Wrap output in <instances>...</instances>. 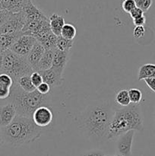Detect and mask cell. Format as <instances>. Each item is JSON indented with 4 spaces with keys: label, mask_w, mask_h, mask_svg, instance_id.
<instances>
[{
    "label": "cell",
    "mask_w": 155,
    "mask_h": 156,
    "mask_svg": "<svg viewBox=\"0 0 155 156\" xmlns=\"http://www.w3.org/2000/svg\"><path fill=\"white\" fill-rule=\"evenodd\" d=\"M50 86L48 84L45 83V82H43L40 85L36 88V91L39 93H40L41 94H43V95H47V94L50 93Z\"/></svg>",
    "instance_id": "obj_32"
},
{
    "label": "cell",
    "mask_w": 155,
    "mask_h": 156,
    "mask_svg": "<svg viewBox=\"0 0 155 156\" xmlns=\"http://www.w3.org/2000/svg\"><path fill=\"white\" fill-rule=\"evenodd\" d=\"M18 85V86L24 90L26 92H32L36 89L34 85H33L30 79V76H24L20 78L16 82Z\"/></svg>",
    "instance_id": "obj_21"
},
{
    "label": "cell",
    "mask_w": 155,
    "mask_h": 156,
    "mask_svg": "<svg viewBox=\"0 0 155 156\" xmlns=\"http://www.w3.org/2000/svg\"><path fill=\"white\" fill-rule=\"evenodd\" d=\"M3 143L2 141V134H1V131H0V146H2V144Z\"/></svg>",
    "instance_id": "obj_38"
},
{
    "label": "cell",
    "mask_w": 155,
    "mask_h": 156,
    "mask_svg": "<svg viewBox=\"0 0 155 156\" xmlns=\"http://www.w3.org/2000/svg\"><path fill=\"white\" fill-rule=\"evenodd\" d=\"M45 50V48L43 47L42 44L37 41L31 49L29 54L27 55V59L33 71H37L38 65Z\"/></svg>",
    "instance_id": "obj_12"
},
{
    "label": "cell",
    "mask_w": 155,
    "mask_h": 156,
    "mask_svg": "<svg viewBox=\"0 0 155 156\" xmlns=\"http://www.w3.org/2000/svg\"><path fill=\"white\" fill-rule=\"evenodd\" d=\"M25 23L26 19L24 12L12 13L7 21L0 27V34H22Z\"/></svg>",
    "instance_id": "obj_6"
},
{
    "label": "cell",
    "mask_w": 155,
    "mask_h": 156,
    "mask_svg": "<svg viewBox=\"0 0 155 156\" xmlns=\"http://www.w3.org/2000/svg\"><path fill=\"white\" fill-rule=\"evenodd\" d=\"M58 37L55 35L53 32L44 37L39 43H40L45 50H54L56 48V41H57Z\"/></svg>",
    "instance_id": "obj_20"
},
{
    "label": "cell",
    "mask_w": 155,
    "mask_h": 156,
    "mask_svg": "<svg viewBox=\"0 0 155 156\" xmlns=\"http://www.w3.org/2000/svg\"><path fill=\"white\" fill-rule=\"evenodd\" d=\"M29 0H2V9L11 13L23 12Z\"/></svg>",
    "instance_id": "obj_15"
},
{
    "label": "cell",
    "mask_w": 155,
    "mask_h": 156,
    "mask_svg": "<svg viewBox=\"0 0 155 156\" xmlns=\"http://www.w3.org/2000/svg\"><path fill=\"white\" fill-rule=\"evenodd\" d=\"M144 12H143L141 9H139V8H138V7H135L133 10L131 11V12L129 13V15H130L131 18L134 20V19H136V18H140V17L143 16V15H144Z\"/></svg>",
    "instance_id": "obj_33"
},
{
    "label": "cell",
    "mask_w": 155,
    "mask_h": 156,
    "mask_svg": "<svg viewBox=\"0 0 155 156\" xmlns=\"http://www.w3.org/2000/svg\"><path fill=\"white\" fill-rule=\"evenodd\" d=\"M30 79H31L32 83H33V85H34L36 88L43 82L42 76H41L40 73L39 72H33V73L30 75Z\"/></svg>",
    "instance_id": "obj_27"
},
{
    "label": "cell",
    "mask_w": 155,
    "mask_h": 156,
    "mask_svg": "<svg viewBox=\"0 0 155 156\" xmlns=\"http://www.w3.org/2000/svg\"><path fill=\"white\" fill-rule=\"evenodd\" d=\"M53 50H46L39 62L37 71H45L53 66Z\"/></svg>",
    "instance_id": "obj_17"
},
{
    "label": "cell",
    "mask_w": 155,
    "mask_h": 156,
    "mask_svg": "<svg viewBox=\"0 0 155 156\" xmlns=\"http://www.w3.org/2000/svg\"><path fill=\"white\" fill-rule=\"evenodd\" d=\"M138 80L155 78V65L151 63L144 64L140 67L138 75Z\"/></svg>",
    "instance_id": "obj_19"
},
{
    "label": "cell",
    "mask_w": 155,
    "mask_h": 156,
    "mask_svg": "<svg viewBox=\"0 0 155 156\" xmlns=\"http://www.w3.org/2000/svg\"><path fill=\"white\" fill-rule=\"evenodd\" d=\"M129 130H144V119L139 105L130 104L114 111L106 139L117 138Z\"/></svg>",
    "instance_id": "obj_3"
},
{
    "label": "cell",
    "mask_w": 155,
    "mask_h": 156,
    "mask_svg": "<svg viewBox=\"0 0 155 156\" xmlns=\"http://www.w3.org/2000/svg\"><path fill=\"white\" fill-rule=\"evenodd\" d=\"M145 33V28L144 26H135L133 30V36L135 39H140L143 37Z\"/></svg>",
    "instance_id": "obj_30"
},
{
    "label": "cell",
    "mask_w": 155,
    "mask_h": 156,
    "mask_svg": "<svg viewBox=\"0 0 155 156\" xmlns=\"http://www.w3.org/2000/svg\"><path fill=\"white\" fill-rule=\"evenodd\" d=\"M33 72L27 57L19 56L10 50L3 52L2 73L9 75L13 79L14 83H16L22 76H30Z\"/></svg>",
    "instance_id": "obj_5"
},
{
    "label": "cell",
    "mask_w": 155,
    "mask_h": 156,
    "mask_svg": "<svg viewBox=\"0 0 155 156\" xmlns=\"http://www.w3.org/2000/svg\"><path fill=\"white\" fill-rule=\"evenodd\" d=\"M9 103L15 105L18 115L32 118L33 112L42 106L49 107L48 96L41 94L36 89L32 92H26L21 89L17 83H14Z\"/></svg>",
    "instance_id": "obj_4"
},
{
    "label": "cell",
    "mask_w": 155,
    "mask_h": 156,
    "mask_svg": "<svg viewBox=\"0 0 155 156\" xmlns=\"http://www.w3.org/2000/svg\"><path fill=\"white\" fill-rule=\"evenodd\" d=\"M135 131L129 130L118 137L116 149L119 155L122 156H132V146Z\"/></svg>",
    "instance_id": "obj_9"
},
{
    "label": "cell",
    "mask_w": 155,
    "mask_h": 156,
    "mask_svg": "<svg viewBox=\"0 0 155 156\" xmlns=\"http://www.w3.org/2000/svg\"><path fill=\"white\" fill-rule=\"evenodd\" d=\"M144 81L145 82L147 86L152 91L155 93V78H153V79H144Z\"/></svg>",
    "instance_id": "obj_34"
},
{
    "label": "cell",
    "mask_w": 155,
    "mask_h": 156,
    "mask_svg": "<svg viewBox=\"0 0 155 156\" xmlns=\"http://www.w3.org/2000/svg\"><path fill=\"white\" fill-rule=\"evenodd\" d=\"M73 44H74V40L73 41L67 40L62 37V36H59L57 37V41H56V49L62 50V51L70 52Z\"/></svg>",
    "instance_id": "obj_24"
},
{
    "label": "cell",
    "mask_w": 155,
    "mask_h": 156,
    "mask_svg": "<svg viewBox=\"0 0 155 156\" xmlns=\"http://www.w3.org/2000/svg\"><path fill=\"white\" fill-rule=\"evenodd\" d=\"M115 102L122 108L129 106L131 104L129 96V90H120L115 95Z\"/></svg>",
    "instance_id": "obj_22"
},
{
    "label": "cell",
    "mask_w": 155,
    "mask_h": 156,
    "mask_svg": "<svg viewBox=\"0 0 155 156\" xmlns=\"http://www.w3.org/2000/svg\"><path fill=\"white\" fill-rule=\"evenodd\" d=\"M105 156H106V155H105ZM112 156H122V155H119V154H118V155H112Z\"/></svg>",
    "instance_id": "obj_40"
},
{
    "label": "cell",
    "mask_w": 155,
    "mask_h": 156,
    "mask_svg": "<svg viewBox=\"0 0 155 156\" xmlns=\"http://www.w3.org/2000/svg\"><path fill=\"white\" fill-rule=\"evenodd\" d=\"M36 42L37 41L34 37L21 34L11 47L10 50L19 56L27 57Z\"/></svg>",
    "instance_id": "obj_7"
},
{
    "label": "cell",
    "mask_w": 155,
    "mask_h": 156,
    "mask_svg": "<svg viewBox=\"0 0 155 156\" xmlns=\"http://www.w3.org/2000/svg\"><path fill=\"white\" fill-rule=\"evenodd\" d=\"M3 52L0 50V74L2 73V60H3Z\"/></svg>",
    "instance_id": "obj_37"
},
{
    "label": "cell",
    "mask_w": 155,
    "mask_h": 156,
    "mask_svg": "<svg viewBox=\"0 0 155 156\" xmlns=\"http://www.w3.org/2000/svg\"><path fill=\"white\" fill-rule=\"evenodd\" d=\"M129 96L131 104L133 105H139L142 100L143 94L140 89L138 88H131L129 90Z\"/></svg>",
    "instance_id": "obj_25"
},
{
    "label": "cell",
    "mask_w": 155,
    "mask_h": 156,
    "mask_svg": "<svg viewBox=\"0 0 155 156\" xmlns=\"http://www.w3.org/2000/svg\"><path fill=\"white\" fill-rule=\"evenodd\" d=\"M18 115L15 105L9 103L0 108V128L10 124Z\"/></svg>",
    "instance_id": "obj_11"
},
{
    "label": "cell",
    "mask_w": 155,
    "mask_h": 156,
    "mask_svg": "<svg viewBox=\"0 0 155 156\" xmlns=\"http://www.w3.org/2000/svg\"><path fill=\"white\" fill-rule=\"evenodd\" d=\"M12 14V13L5 10V9H0V27L7 21V20L9 19Z\"/></svg>",
    "instance_id": "obj_31"
},
{
    "label": "cell",
    "mask_w": 155,
    "mask_h": 156,
    "mask_svg": "<svg viewBox=\"0 0 155 156\" xmlns=\"http://www.w3.org/2000/svg\"><path fill=\"white\" fill-rule=\"evenodd\" d=\"M113 114L108 103L93 104L87 107L81 114L79 126L90 138L101 140L107 136Z\"/></svg>",
    "instance_id": "obj_1"
},
{
    "label": "cell",
    "mask_w": 155,
    "mask_h": 156,
    "mask_svg": "<svg viewBox=\"0 0 155 156\" xmlns=\"http://www.w3.org/2000/svg\"><path fill=\"white\" fill-rule=\"evenodd\" d=\"M70 52L62 51L58 49L53 50V68L58 70L60 73H63L65 68L68 58H69Z\"/></svg>",
    "instance_id": "obj_14"
},
{
    "label": "cell",
    "mask_w": 155,
    "mask_h": 156,
    "mask_svg": "<svg viewBox=\"0 0 155 156\" xmlns=\"http://www.w3.org/2000/svg\"><path fill=\"white\" fill-rule=\"evenodd\" d=\"M11 89L12 88L10 87L0 84V99L3 100L9 98L11 94Z\"/></svg>",
    "instance_id": "obj_29"
},
{
    "label": "cell",
    "mask_w": 155,
    "mask_h": 156,
    "mask_svg": "<svg viewBox=\"0 0 155 156\" xmlns=\"http://www.w3.org/2000/svg\"><path fill=\"white\" fill-rule=\"evenodd\" d=\"M146 23V18L144 15L133 20V24L135 26H144Z\"/></svg>",
    "instance_id": "obj_36"
},
{
    "label": "cell",
    "mask_w": 155,
    "mask_h": 156,
    "mask_svg": "<svg viewBox=\"0 0 155 156\" xmlns=\"http://www.w3.org/2000/svg\"><path fill=\"white\" fill-rule=\"evenodd\" d=\"M32 120L38 127L43 129H46L53 122V111L47 106L40 107L33 112Z\"/></svg>",
    "instance_id": "obj_8"
},
{
    "label": "cell",
    "mask_w": 155,
    "mask_h": 156,
    "mask_svg": "<svg viewBox=\"0 0 155 156\" xmlns=\"http://www.w3.org/2000/svg\"><path fill=\"white\" fill-rule=\"evenodd\" d=\"M136 4V7L139 8L144 12H147L152 5L153 0H134Z\"/></svg>",
    "instance_id": "obj_26"
},
{
    "label": "cell",
    "mask_w": 155,
    "mask_h": 156,
    "mask_svg": "<svg viewBox=\"0 0 155 156\" xmlns=\"http://www.w3.org/2000/svg\"><path fill=\"white\" fill-rule=\"evenodd\" d=\"M83 156H105V154L100 150H91L85 152Z\"/></svg>",
    "instance_id": "obj_35"
},
{
    "label": "cell",
    "mask_w": 155,
    "mask_h": 156,
    "mask_svg": "<svg viewBox=\"0 0 155 156\" xmlns=\"http://www.w3.org/2000/svg\"><path fill=\"white\" fill-rule=\"evenodd\" d=\"M135 7H136V4L134 0H123L122 3V8L126 13L129 14L131 11L133 10Z\"/></svg>",
    "instance_id": "obj_28"
},
{
    "label": "cell",
    "mask_w": 155,
    "mask_h": 156,
    "mask_svg": "<svg viewBox=\"0 0 155 156\" xmlns=\"http://www.w3.org/2000/svg\"><path fill=\"white\" fill-rule=\"evenodd\" d=\"M0 9H2V0H0Z\"/></svg>",
    "instance_id": "obj_39"
},
{
    "label": "cell",
    "mask_w": 155,
    "mask_h": 156,
    "mask_svg": "<svg viewBox=\"0 0 155 156\" xmlns=\"http://www.w3.org/2000/svg\"><path fill=\"white\" fill-rule=\"evenodd\" d=\"M39 73L42 76L43 82L48 84L50 88L59 86L64 81L63 73L55 69L53 67L45 71H40Z\"/></svg>",
    "instance_id": "obj_10"
},
{
    "label": "cell",
    "mask_w": 155,
    "mask_h": 156,
    "mask_svg": "<svg viewBox=\"0 0 155 156\" xmlns=\"http://www.w3.org/2000/svg\"><path fill=\"white\" fill-rule=\"evenodd\" d=\"M23 12L25 15L26 22L48 18L40 9H38L36 5H33L31 0H29Z\"/></svg>",
    "instance_id": "obj_13"
},
{
    "label": "cell",
    "mask_w": 155,
    "mask_h": 156,
    "mask_svg": "<svg viewBox=\"0 0 155 156\" xmlns=\"http://www.w3.org/2000/svg\"><path fill=\"white\" fill-rule=\"evenodd\" d=\"M49 23L51 31L57 37L60 36L62 27L65 24L63 17L57 14H53L49 18Z\"/></svg>",
    "instance_id": "obj_16"
},
{
    "label": "cell",
    "mask_w": 155,
    "mask_h": 156,
    "mask_svg": "<svg viewBox=\"0 0 155 156\" xmlns=\"http://www.w3.org/2000/svg\"><path fill=\"white\" fill-rule=\"evenodd\" d=\"M41 128L38 127L32 118L17 115L7 126L0 128L3 143L18 147L33 143L41 136Z\"/></svg>",
    "instance_id": "obj_2"
},
{
    "label": "cell",
    "mask_w": 155,
    "mask_h": 156,
    "mask_svg": "<svg viewBox=\"0 0 155 156\" xmlns=\"http://www.w3.org/2000/svg\"><path fill=\"white\" fill-rule=\"evenodd\" d=\"M22 34H0V50L5 51L10 50L15 41Z\"/></svg>",
    "instance_id": "obj_18"
},
{
    "label": "cell",
    "mask_w": 155,
    "mask_h": 156,
    "mask_svg": "<svg viewBox=\"0 0 155 156\" xmlns=\"http://www.w3.org/2000/svg\"><path fill=\"white\" fill-rule=\"evenodd\" d=\"M76 33H77V30H76L75 27L73 24H65L64 27H62L60 36L67 40L73 41L75 37Z\"/></svg>",
    "instance_id": "obj_23"
}]
</instances>
